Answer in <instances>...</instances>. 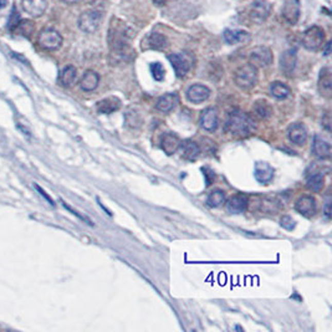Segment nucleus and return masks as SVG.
Masks as SVG:
<instances>
[{"mask_svg": "<svg viewBox=\"0 0 332 332\" xmlns=\"http://www.w3.org/2000/svg\"><path fill=\"white\" fill-rule=\"evenodd\" d=\"M126 24L121 20L115 19L111 23V28L108 31V45L112 55L117 60H128L132 55L131 46H130V36Z\"/></svg>", "mask_w": 332, "mask_h": 332, "instance_id": "nucleus-1", "label": "nucleus"}, {"mask_svg": "<svg viewBox=\"0 0 332 332\" xmlns=\"http://www.w3.org/2000/svg\"><path fill=\"white\" fill-rule=\"evenodd\" d=\"M255 130V122L250 115L243 111H233L227 121V131L234 136L247 137Z\"/></svg>", "mask_w": 332, "mask_h": 332, "instance_id": "nucleus-2", "label": "nucleus"}, {"mask_svg": "<svg viewBox=\"0 0 332 332\" xmlns=\"http://www.w3.org/2000/svg\"><path fill=\"white\" fill-rule=\"evenodd\" d=\"M234 82L243 90L254 87L257 82V70L253 64H245L236 69L234 73Z\"/></svg>", "mask_w": 332, "mask_h": 332, "instance_id": "nucleus-3", "label": "nucleus"}, {"mask_svg": "<svg viewBox=\"0 0 332 332\" xmlns=\"http://www.w3.org/2000/svg\"><path fill=\"white\" fill-rule=\"evenodd\" d=\"M325 31L320 26L313 25L307 29L302 35V46L309 51H316L321 49L325 43Z\"/></svg>", "mask_w": 332, "mask_h": 332, "instance_id": "nucleus-4", "label": "nucleus"}, {"mask_svg": "<svg viewBox=\"0 0 332 332\" xmlns=\"http://www.w3.org/2000/svg\"><path fill=\"white\" fill-rule=\"evenodd\" d=\"M38 44L41 49L46 51H55L59 50L62 45V36L58 30L51 28H46L40 31L38 36Z\"/></svg>", "mask_w": 332, "mask_h": 332, "instance_id": "nucleus-5", "label": "nucleus"}, {"mask_svg": "<svg viewBox=\"0 0 332 332\" xmlns=\"http://www.w3.org/2000/svg\"><path fill=\"white\" fill-rule=\"evenodd\" d=\"M102 14L97 10H86L79 16L78 25L81 31L86 34H93L100 28Z\"/></svg>", "mask_w": 332, "mask_h": 332, "instance_id": "nucleus-6", "label": "nucleus"}, {"mask_svg": "<svg viewBox=\"0 0 332 332\" xmlns=\"http://www.w3.org/2000/svg\"><path fill=\"white\" fill-rule=\"evenodd\" d=\"M274 60L272 51L268 46H255L250 52V64L255 67H266Z\"/></svg>", "mask_w": 332, "mask_h": 332, "instance_id": "nucleus-7", "label": "nucleus"}, {"mask_svg": "<svg viewBox=\"0 0 332 332\" xmlns=\"http://www.w3.org/2000/svg\"><path fill=\"white\" fill-rule=\"evenodd\" d=\"M271 4L268 0H255L250 9V17L255 24H262L271 13Z\"/></svg>", "mask_w": 332, "mask_h": 332, "instance_id": "nucleus-8", "label": "nucleus"}, {"mask_svg": "<svg viewBox=\"0 0 332 332\" xmlns=\"http://www.w3.org/2000/svg\"><path fill=\"white\" fill-rule=\"evenodd\" d=\"M168 60L173 66L178 78H185L192 67L191 59L186 54H172L168 56Z\"/></svg>", "mask_w": 332, "mask_h": 332, "instance_id": "nucleus-9", "label": "nucleus"}, {"mask_svg": "<svg viewBox=\"0 0 332 332\" xmlns=\"http://www.w3.org/2000/svg\"><path fill=\"white\" fill-rule=\"evenodd\" d=\"M283 16L287 23L295 25L300 17V2L299 0H284Z\"/></svg>", "mask_w": 332, "mask_h": 332, "instance_id": "nucleus-10", "label": "nucleus"}, {"mask_svg": "<svg viewBox=\"0 0 332 332\" xmlns=\"http://www.w3.org/2000/svg\"><path fill=\"white\" fill-rule=\"evenodd\" d=\"M22 8L31 17H40L46 11V0H22Z\"/></svg>", "mask_w": 332, "mask_h": 332, "instance_id": "nucleus-11", "label": "nucleus"}, {"mask_svg": "<svg viewBox=\"0 0 332 332\" xmlns=\"http://www.w3.org/2000/svg\"><path fill=\"white\" fill-rule=\"evenodd\" d=\"M210 96V90L207 86L195 84L192 85L191 87L187 90V99L193 103H201L204 101H207Z\"/></svg>", "mask_w": 332, "mask_h": 332, "instance_id": "nucleus-12", "label": "nucleus"}, {"mask_svg": "<svg viewBox=\"0 0 332 332\" xmlns=\"http://www.w3.org/2000/svg\"><path fill=\"white\" fill-rule=\"evenodd\" d=\"M317 87H319L320 94L324 97L330 99L332 96V72L330 67H324L320 71Z\"/></svg>", "mask_w": 332, "mask_h": 332, "instance_id": "nucleus-13", "label": "nucleus"}, {"mask_svg": "<svg viewBox=\"0 0 332 332\" xmlns=\"http://www.w3.org/2000/svg\"><path fill=\"white\" fill-rule=\"evenodd\" d=\"M296 61H298V56H296L295 49H289L283 52L280 56V70L285 73L286 76H291L295 71Z\"/></svg>", "mask_w": 332, "mask_h": 332, "instance_id": "nucleus-14", "label": "nucleus"}, {"mask_svg": "<svg viewBox=\"0 0 332 332\" xmlns=\"http://www.w3.org/2000/svg\"><path fill=\"white\" fill-rule=\"evenodd\" d=\"M296 212L304 216H312L316 212V200L311 195H304L295 203Z\"/></svg>", "mask_w": 332, "mask_h": 332, "instance_id": "nucleus-15", "label": "nucleus"}, {"mask_svg": "<svg viewBox=\"0 0 332 332\" xmlns=\"http://www.w3.org/2000/svg\"><path fill=\"white\" fill-rule=\"evenodd\" d=\"M287 137L292 143L302 146L307 141V131L302 123H293L287 130Z\"/></svg>", "mask_w": 332, "mask_h": 332, "instance_id": "nucleus-16", "label": "nucleus"}, {"mask_svg": "<svg viewBox=\"0 0 332 332\" xmlns=\"http://www.w3.org/2000/svg\"><path fill=\"white\" fill-rule=\"evenodd\" d=\"M100 84V75L94 70L85 71V73L82 75L81 80H80V88L85 93H91L97 88V86Z\"/></svg>", "mask_w": 332, "mask_h": 332, "instance_id": "nucleus-17", "label": "nucleus"}, {"mask_svg": "<svg viewBox=\"0 0 332 332\" xmlns=\"http://www.w3.org/2000/svg\"><path fill=\"white\" fill-rule=\"evenodd\" d=\"M254 177L257 182L269 183L274 177V168L268 162H256L254 168Z\"/></svg>", "mask_w": 332, "mask_h": 332, "instance_id": "nucleus-18", "label": "nucleus"}, {"mask_svg": "<svg viewBox=\"0 0 332 332\" xmlns=\"http://www.w3.org/2000/svg\"><path fill=\"white\" fill-rule=\"evenodd\" d=\"M248 197L244 194H235L230 197L227 201V209L228 212L233 213V214H239V213H244L248 208Z\"/></svg>", "mask_w": 332, "mask_h": 332, "instance_id": "nucleus-19", "label": "nucleus"}, {"mask_svg": "<svg viewBox=\"0 0 332 332\" xmlns=\"http://www.w3.org/2000/svg\"><path fill=\"white\" fill-rule=\"evenodd\" d=\"M312 153L320 159H328L331 157V144L324 138L315 136L312 142Z\"/></svg>", "mask_w": 332, "mask_h": 332, "instance_id": "nucleus-20", "label": "nucleus"}, {"mask_svg": "<svg viewBox=\"0 0 332 332\" xmlns=\"http://www.w3.org/2000/svg\"><path fill=\"white\" fill-rule=\"evenodd\" d=\"M121 107V100L117 97H107L97 102L96 109L101 115H109L116 112Z\"/></svg>", "mask_w": 332, "mask_h": 332, "instance_id": "nucleus-21", "label": "nucleus"}, {"mask_svg": "<svg viewBox=\"0 0 332 332\" xmlns=\"http://www.w3.org/2000/svg\"><path fill=\"white\" fill-rule=\"evenodd\" d=\"M200 124L206 131L214 132L218 128V115L216 111L213 108H207L206 111L201 114Z\"/></svg>", "mask_w": 332, "mask_h": 332, "instance_id": "nucleus-22", "label": "nucleus"}, {"mask_svg": "<svg viewBox=\"0 0 332 332\" xmlns=\"http://www.w3.org/2000/svg\"><path fill=\"white\" fill-rule=\"evenodd\" d=\"M224 40L229 45H236V44H244L250 40V34L245 30H232L227 29L224 31Z\"/></svg>", "mask_w": 332, "mask_h": 332, "instance_id": "nucleus-23", "label": "nucleus"}, {"mask_svg": "<svg viewBox=\"0 0 332 332\" xmlns=\"http://www.w3.org/2000/svg\"><path fill=\"white\" fill-rule=\"evenodd\" d=\"M78 79V70L72 65H67L61 70L60 75H59V84L62 87H71L76 82Z\"/></svg>", "mask_w": 332, "mask_h": 332, "instance_id": "nucleus-24", "label": "nucleus"}, {"mask_svg": "<svg viewBox=\"0 0 332 332\" xmlns=\"http://www.w3.org/2000/svg\"><path fill=\"white\" fill-rule=\"evenodd\" d=\"M180 139L174 133H165L162 137V150L164 151V153H167L168 156L176 153L180 147Z\"/></svg>", "mask_w": 332, "mask_h": 332, "instance_id": "nucleus-25", "label": "nucleus"}, {"mask_svg": "<svg viewBox=\"0 0 332 332\" xmlns=\"http://www.w3.org/2000/svg\"><path fill=\"white\" fill-rule=\"evenodd\" d=\"M178 102V97L176 94H165L158 99L156 103V108L163 114H168L176 107Z\"/></svg>", "mask_w": 332, "mask_h": 332, "instance_id": "nucleus-26", "label": "nucleus"}, {"mask_svg": "<svg viewBox=\"0 0 332 332\" xmlns=\"http://www.w3.org/2000/svg\"><path fill=\"white\" fill-rule=\"evenodd\" d=\"M146 44L147 49L161 51V50L165 49V47L168 46V40L163 34H159V32H151L147 36Z\"/></svg>", "mask_w": 332, "mask_h": 332, "instance_id": "nucleus-27", "label": "nucleus"}, {"mask_svg": "<svg viewBox=\"0 0 332 332\" xmlns=\"http://www.w3.org/2000/svg\"><path fill=\"white\" fill-rule=\"evenodd\" d=\"M179 148H182L183 157L186 159H188V161H195L198 158V156L200 155V147L195 142L189 141V139L182 142Z\"/></svg>", "mask_w": 332, "mask_h": 332, "instance_id": "nucleus-28", "label": "nucleus"}, {"mask_svg": "<svg viewBox=\"0 0 332 332\" xmlns=\"http://www.w3.org/2000/svg\"><path fill=\"white\" fill-rule=\"evenodd\" d=\"M270 94L271 96L275 97V99L284 100L290 95V88L289 86L283 84V82L275 81L270 85Z\"/></svg>", "mask_w": 332, "mask_h": 332, "instance_id": "nucleus-29", "label": "nucleus"}, {"mask_svg": "<svg viewBox=\"0 0 332 332\" xmlns=\"http://www.w3.org/2000/svg\"><path fill=\"white\" fill-rule=\"evenodd\" d=\"M254 112L257 117L260 118H268L271 116L272 108L271 106L269 105L268 101L265 100H257L256 102L254 103Z\"/></svg>", "mask_w": 332, "mask_h": 332, "instance_id": "nucleus-30", "label": "nucleus"}, {"mask_svg": "<svg viewBox=\"0 0 332 332\" xmlns=\"http://www.w3.org/2000/svg\"><path fill=\"white\" fill-rule=\"evenodd\" d=\"M324 182H325L324 176L320 173H315L311 177H309V179H307L306 182V187L311 192H316V193H319V192H321V189L324 188Z\"/></svg>", "mask_w": 332, "mask_h": 332, "instance_id": "nucleus-31", "label": "nucleus"}, {"mask_svg": "<svg viewBox=\"0 0 332 332\" xmlns=\"http://www.w3.org/2000/svg\"><path fill=\"white\" fill-rule=\"evenodd\" d=\"M225 203V193L223 191L212 192L207 198V204L210 208H219Z\"/></svg>", "mask_w": 332, "mask_h": 332, "instance_id": "nucleus-32", "label": "nucleus"}, {"mask_svg": "<svg viewBox=\"0 0 332 332\" xmlns=\"http://www.w3.org/2000/svg\"><path fill=\"white\" fill-rule=\"evenodd\" d=\"M260 208H262L263 212L269 213V214H275L280 209V204L275 198L265 197L263 198L262 203H260Z\"/></svg>", "mask_w": 332, "mask_h": 332, "instance_id": "nucleus-33", "label": "nucleus"}, {"mask_svg": "<svg viewBox=\"0 0 332 332\" xmlns=\"http://www.w3.org/2000/svg\"><path fill=\"white\" fill-rule=\"evenodd\" d=\"M34 28H35V25L31 20H23L22 19V22L19 23V25L16 26L15 30L14 31H16L17 34L22 35V36L30 38L32 31H34Z\"/></svg>", "mask_w": 332, "mask_h": 332, "instance_id": "nucleus-34", "label": "nucleus"}, {"mask_svg": "<svg viewBox=\"0 0 332 332\" xmlns=\"http://www.w3.org/2000/svg\"><path fill=\"white\" fill-rule=\"evenodd\" d=\"M151 72H152L153 79H155L156 81H162V80L164 79V67H163V65L159 64V62H153V64L151 65Z\"/></svg>", "mask_w": 332, "mask_h": 332, "instance_id": "nucleus-35", "label": "nucleus"}, {"mask_svg": "<svg viewBox=\"0 0 332 332\" xmlns=\"http://www.w3.org/2000/svg\"><path fill=\"white\" fill-rule=\"evenodd\" d=\"M22 22V17H20V14L16 11V8H13V11H11L10 16H9V22H8V29L10 31L15 30V28L19 25V23Z\"/></svg>", "mask_w": 332, "mask_h": 332, "instance_id": "nucleus-36", "label": "nucleus"}, {"mask_svg": "<svg viewBox=\"0 0 332 332\" xmlns=\"http://www.w3.org/2000/svg\"><path fill=\"white\" fill-rule=\"evenodd\" d=\"M126 122L131 127H138L141 124V118L136 112H127Z\"/></svg>", "mask_w": 332, "mask_h": 332, "instance_id": "nucleus-37", "label": "nucleus"}, {"mask_svg": "<svg viewBox=\"0 0 332 332\" xmlns=\"http://www.w3.org/2000/svg\"><path fill=\"white\" fill-rule=\"evenodd\" d=\"M280 225L284 228V229L292 230L293 228H295L296 223H295V220H293V219L291 218V216L284 215L283 218H281V220H280Z\"/></svg>", "mask_w": 332, "mask_h": 332, "instance_id": "nucleus-38", "label": "nucleus"}, {"mask_svg": "<svg viewBox=\"0 0 332 332\" xmlns=\"http://www.w3.org/2000/svg\"><path fill=\"white\" fill-rule=\"evenodd\" d=\"M34 187H35V189H36V191H38V192H39V194L41 195V197H44V199L47 200V203H49V204H50V206L55 207V201H54V199H52V198H51V197H50V195H49V194H47V193H46V192H45V191H44V189H43V188H41V187H40V186H38V185H34Z\"/></svg>", "mask_w": 332, "mask_h": 332, "instance_id": "nucleus-39", "label": "nucleus"}, {"mask_svg": "<svg viewBox=\"0 0 332 332\" xmlns=\"http://www.w3.org/2000/svg\"><path fill=\"white\" fill-rule=\"evenodd\" d=\"M62 206H64V208H66L67 210H69V212L72 213V214H73V215H76V216H78V218L81 219V220L86 222V223H87V224L93 225V223H91V220H88V219H87V218H86V216L81 215V214H80V213H79V212H76V210H75V209H72V208H71V207H70V206H67V204H66V203H65V201H62Z\"/></svg>", "mask_w": 332, "mask_h": 332, "instance_id": "nucleus-40", "label": "nucleus"}, {"mask_svg": "<svg viewBox=\"0 0 332 332\" xmlns=\"http://www.w3.org/2000/svg\"><path fill=\"white\" fill-rule=\"evenodd\" d=\"M16 127H17V130H19V131L22 132L24 136H25V137L31 138V131H30V130H29V128H26V127L24 126V123H22V122H17V123H16Z\"/></svg>", "mask_w": 332, "mask_h": 332, "instance_id": "nucleus-41", "label": "nucleus"}, {"mask_svg": "<svg viewBox=\"0 0 332 332\" xmlns=\"http://www.w3.org/2000/svg\"><path fill=\"white\" fill-rule=\"evenodd\" d=\"M322 126L325 127L326 130H327L328 132H330L331 130V118H330V114H326L325 117L322 118Z\"/></svg>", "mask_w": 332, "mask_h": 332, "instance_id": "nucleus-42", "label": "nucleus"}, {"mask_svg": "<svg viewBox=\"0 0 332 332\" xmlns=\"http://www.w3.org/2000/svg\"><path fill=\"white\" fill-rule=\"evenodd\" d=\"M324 213L326 218H331V203L330 201H326L325 207H324Z\"/></svg>", "mask_w": 332, "mask_h": 332, "instance_id": "nucleus-43", "label": "nucleus"}, {"mask_svg": "<svg viewBox=\"0 0 332 332\" xmlns=\"http://www.w3.org/2000/svg\"><path fill=\"white\" fill-rule=\"evenodd\" d=\"M11 55H13V56H14V58H16V59H17V60H19V61H22V62H25V64H26V65H28V61H26V59H25V58H24V56H23V55H17V54H16V52H11Z\"/></svg>", "mask_w": 332, "mask_h": 332, "instance_id": "nucleus-44", "label": "nucleus"}, {"mask_svg": "<svg viewBox=\"0 0 332 332\" xmlns=\"http://www.w3.org/2000/svg\"><path fill=\"white\" fill-rule=\"evenodd\" d=\"M330 52H331V41H328V43H327V44H326V47H325L324 55H325V56L330 55Z\"/></svg>", "mask_w": 332, "mask_h": 332, "instance_id": "nucleus-45", "label": "nucleus"}, {"mask_svg": "<svg viewBox=\"0 0 332 332\" xmlns=\"http://www.w3.org/2000/svg\"><path fill=\"white\" fill-rule=\"evenodd\" d=\"M60 2L65 3V4H76V3L81 2V0H60Z\"/></svg>", "mask_w": 332, "mask_h": 332, "instance_id": "nucleus-46", "label": "nucleus"}, {"mask_svg": "<svg viewBox=\"0 0 332 332\" xmlns=\"http://www.w3.org/2000/svg\"><path fill=\"white\" fill-rule=\"evenodd\" d=\"M152 2L155 3L156 5H158V7H161V5L165 4V3H167V0H152Z\"/></svg>", "mask_w": 332, "mask_h": 332, "instance_id": "nucleus-47", "label": "nucleus"}, {"mask_svg": "<svg viewBox=\"0 0 332 332\" xmlns=\"http://www.w3.org/2000/svg\"><path fill=\"white\" fill-rule=\"evenodd\" d=\"M8 5V0H0V10H3Z\"/></svg>", "mask_w": 332, "mask_h": 332, "instance_id": "nucleus-48", "label": "nucleus"}]
</instances>
